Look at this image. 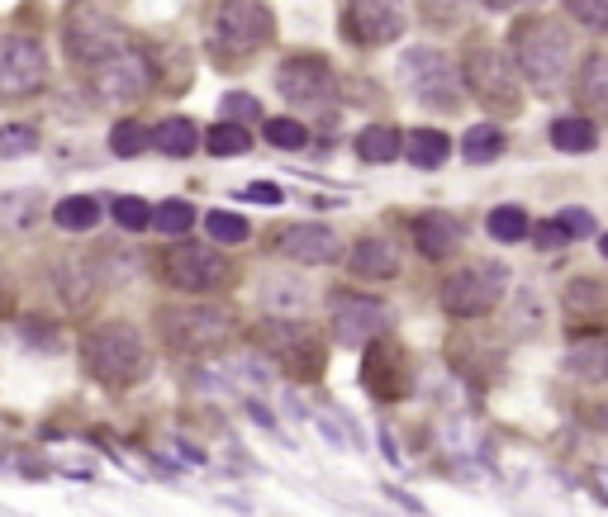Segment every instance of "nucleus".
I'll use <instances>...</instances> for the list:
<instances>
[{"label": "nucleus", "instance_id": "f704fd0d", "mask_svg": "<svg viewBox=\"0 0 608 517\" xmlns=\"http://www.w3.org/2000/svg\"><path fill=\"white\" fill-rule=\"evenodd\" d=\"M204 232H210V242H224V248H233V242H248V218L214 210L210 218H204Z\"/></svg>", "mask_w": 608, "mask_h": 517}, {"label": "nucleus", "instance_id": "4468645a", "mask_svg": "<svg viewBox=\"0 0 608 517\" xmlns=\"http://www.w3.org/2000/svg\"><path fill=\"white\" fill-rule=\"evenodd\" d=\"M276 90L300 110H323L338 100V76L323 58H286L276 67Z\"/></svg>", "mask_w": 608, "mask_h": 517}, {"label": "nucleus", "instance_id": "e433bc0d", "mask_svg": "<svg viewBox=\"0 0 608 517\" xmlns=\"http://www.w3.org/2000/svg\"><path fill=\"white\" fill-rule=\"evenodd\" d=\"M566 15H575L585 29L594 34H608V0H561Z\"/></svg>", "mask_w": 608, "mask_h": 517}, {"label": "nucleus", "instance_id": "20e7f679", "mask_svg": "<svg viewBox=\"0 0 608 517\" xmlns=\"http://www.w3.org/2000/svg\"><path fill=\"white\" fill-rule=\"evenodd\" d=\"M158 332L172 352H186V356H210V352H224L238 332L228 308L219 304H172V308H158Z\"/></svg>", "mask_w": 608, "mask_h": 517}, {"label": "nucleus", "instance_id": "473e14b6", "mask_svg": "<svg viewBox=\"0 0 608 517\" xmlns=\"http://www.w3.org/2000/svg\"><path fill=\"white\" fill-rule=\"evenodd\" d=\"M262 128H266V143L281 152H300L309 143V128L300 119H266Z\"/></svg>", "mask_w": 608, "mask_h": 517}, {"label": "nucleus", "instance_id": "393cba45", "mask_svg": "<svg viewBox=\"0 0 608 517\" xmlns=\"http://www.w3.org/2000/svg\"><path fill=\"white\" fill-rule=\"evenodd\" d=\"M152 148L166 152V157H190L200 148V128L190 119H162L152 128Z\"/></svg>", "mask_w": 608, "mask_h": 517}, {"label": "nucleus", "instance_id": "a211bd4d", "mask_svg": "<svg viewBox=\"0 0 608 517\" xmlns=\"http://www.w3.org/2000/svg\"><path fill=\"white\" fill-rule=\"evenodd\" d=\"M413 242H419V252L429 256V262H447V256L461 248V224L443 210L419 214L413 218Z\"/></svg>", "mask_w": 608, "mask_h": 517}, {"label": "nucleus", "instance_id": "c756f323", "mask_svg": "<svg viewBox=\"0 0 608 517\" xmlns=\"http://www.w3.org/2000/svg\"><path fill=\"white\" fill-rule=\"evenodd\" d=\"M485 228H489V238H499V242H523L528 232H533V224H528V214L519 210V204H499V210H489Z\"/></svg>", "mask_w": 608, "mask_h": 517}, {"label": "nucleus", "instance_id": "c9c22d12", "mask_svg": "<svg viewBox=\"0 0 608 517\" xmlns=\"http://www.w3.org/2000/svg\"><path fill=\"white\" fill-rule=\"evenodd\" d=\"M114 218H120L124 232H144L152 224V210H148V200H138V196H120L114 200Z\"/></svg>", "mask_w": 608, "mask_h": 517}, {"label": "nucleus", "instance_id": "c03bdc74", "mask_svg": "<svg viewBox=\"0 0 608 517\" xmlns=\"http://www.w3.org/2000/svg\"><path fill=\"white\" fill-rule=\"evenodd\" d=\"M594 489H599V499L608 503V470H599V475H594Z\"/></svg>", "mask_w": 608, "mask_h": 517}, {"label": "nucleus", "instance_id": "37998d69", "mask_svg": "<svg viewBox=\"0 0 608 517\" xmlns=\"http://www.w3.org/2000/svg\"><path fill=\"white\" fill-rule=\"evenodd\" d=\"M29 148H34V134H20V128L5 134V152H29Z\"/></svg>", "mask_w": 608, "mask_h": 517}, {"label": "nucleus", "instance_id": "bb28decb", "mask_svg": "<svg viewBox=\"0 0 608 517\" xmlns=\"http://www.w3.org/2000/svg\"><path fill=\"white\" fill-rule=\"evenodd\" d=\"M504 128L499 124H475V128H466V138H461V152H466V162H475V166H485V162H495L499 152H504Z\"/></svg>", "mask_w": 608, "mask_h": 517}, {"label": "nucleus", "instance_id": "c85d7f7f", "mask_svg": "<svg viewBox=\"0 0 608 517\" xmlns=\"http://www.w3.org/2000/svg\"><path fill=\"white\" fill-rule=\"evenodd\" d=\"M575 96L585 100V110L608 114V53H599V58H590V62H585V72H580V90H575Z\"/></svg>", "mask_w": 608, "mask_h": 517}, {"label": "nucleus", "instance_id": "f3484780", "mask_svg": "<svg viewBox=\"0 0 608 517\" xmlns=\"http://www.w3.org/2000/svg\"><path fill=\"white\" fill-rule=\"evenodd\" d=\"M276 248L286 256H295V262H305V266H328V262H338V256H343L338 232L323 228V224H290V228H281L276 232Z\"/></svg>", "mask_w": 608, "mask_h": 517}, {"label": "nucleus", "instance_id": "9d476101", "mask_svg": "<svg viewBox=\"0 0 608 517\" xmlns=\"http://www.w3.org/2000/svg\"><path fill=\"white\" fill-rule=\"evenodd\" d=\"M405 0H347L343 5V38L357 48H385L405 34Z\"/></svg>", "mask_w": 608, "mask_h": 517}, {"label": "nucleus", "instance_id": "7c9ffc66", "mask_svg": "<svg viewBox=\"0 0 608 517\" xmlns=\"http://www.w3.org/2000/svg\"><path fill=\"white\" fill-rule=\"evenodd\" d=\"M110 148H114V157H138L144 148H152V128L138 119H120L110 128Z\"/></svg>", "mask_w": 608, "mask_h": 517}, {"label": "nucleus", "instance_id": "1a4fd4ad", "mask_svg": "<svg viewBox=\"0 0 608 517\" xmlns=\"http://www.w3.org/2000/svg\"><path fill=\"white\" fill-rule=\"evenodd\" d=\"M257 342L266 346V356H276L281 366H286V375H295V380H319L323 370V346L314 338V328L300 318H271L257 328Z\"/></svg>", "mask_w": 608, "mask_h": 517}, {"label": "nucleus", "instance_id": "9b49d317", "mask_svg": "<svg viewBox=\"0 0 608 517\" xmlns=\"http://www.w3.org/2000/svg\"><path fill=\"white\" fill-rule=\"evenodd\" d=\"M385 323H390V308L381 300H371V294L338 290L328 300V328L343 346H371L385 332Z\"/></svg>", "mask_w": 608, "mask_h": 517}, {"label": "nucleus", "instance_id": "4c0bfd02", "mask_svg": "<svg viewBox=\"0 0 608 517\" xmlns=\"http://www.w3.org/2000/svg\"><path fill=\"white\" fill-rule=\"evenodd\" d=\"M423 15L429 24H457L466 15V0H423Z\"/></svg>", "mask_w": 608, "mask_h": 517}, {"label": "nucleus", "instance_id": "5701e85b", "mask_svg": "<svg viewBox=\"0 0 608 517\" xmlns=\"http://www.w3.org/2000/svg\"><path fill=\"white\" fill-rule=\"evenodd\" d=\"M451 152V138L443 134V128H413V134L405 138V157L419 166V172H433V166H443Z\"/></svg>", "mask_w": 608, "mask_h": 517}, {"label": "nucleus", "instance_id": "72a5a7b5", "mask_svg": "<svg viewBox=\"0 0 608 517\" xmlns=\"http://www.w3.org/2000/svg\"><path fill=\"white\" fill-rule=\"evenodd\" d=\"M152 224H158L166 238H181V232L196 224V210H190L186 200H166V204H158V210H152Z\"/></svg>", "mask_w": 608, "mask_h": 517}, {"label": "nucleus", "instance_id": "a18cd8bd", "mask_svg": "<svg viewBox=\"0 0 608 517\" xmlns=\"http://www.w3.org/2000/svg\"><path fill=\"white\" fill-rule=\"evenodd\" d=\"M599 252H604V256H608V232H604V242H599Z\"/></svg>", "mask_w": 608, "mask_h": 517}, {"label": "nucleus", "instance_id": "ddd939ff", "mask_svg": "<svg viewBox=\"0 0 608 517\" xmlns=\"http://www.w3.org/2000/svg\"><path fill=\"white\" fill-rule=\"evenodd\" d=\"M62 43H67V58L76 67H96V62H106L114 48H124L128 38L124 29L114 24L110 15H100V10H72L67 15V29H62Z\"/></svg>", "mask_w": 608, "mask_h": 517}, {"label": "nucleus", "instance_id": "39448f33", "mask_svg": "<svg viewBox=\"0 0 608 517\" xmlns=\"http://www.w3.org/2000/svg\"><path fill=\"white\" fill-rule=\"evenodd\" d=\"M461 72H466V90H471L485 110H495V114H519L523 110V90H519V76H513V58L499 53L495 43L466 48Z\"/></svg>", "mask_w": 608, "mask_h": 517}, {"label": "nucleus", "instance_id": "cd10ccee", "mask_svg": "<svg viewBox=\"0 0 608 517\" xmlns=\"http://www.w3.org/2000/svg\"><path fill=\"white\" fill-rule=\"evenodd\" d=\"M53 218H58V228H67V232H86L100 224V200L96 196H67L53 204Z\"/></svg>", "mask_w": 608, "mask_h": 517}, {"label": "nucleus", "instance_id": "a878e982", "mask_svg": "<svg viewBox=\"0 0 608 517\" xmlns=\"http://www.w3.org/2000/svg\"><path fill=\"white\" fill-rule=\"evenodd\" d=\"M399 148H405L399 143V128H390V124H371V128H361V138H357V157L371 162V166L395 162Z\"/></svg>", "mask_w": 608, "mask_h": 517}, {"label": "nucleus", "instance_id": "412c9836", "mask_svg": "<svg viewBox=\"0 0 608 517\" xmlns=\"http://www.w3.org/2000/svg\"><path fill=\"white\" fill-rule=\"evenodd\" d=\"M566 366H571L575 380H585V384H608V338H580L571 346V356H566Z\"/></svg>", "mask_w": 608, "mask_h": 517}, {"label": "nucleus", "instance_id": "a19ab883", "mask_svg": "<svg viewBox=\"0 0 608 517\" xmlns=\"http://www.w3.org/2000/svg\"><path fill=\"white\" fill-rule=\"evenodd\" d=\"M556 224H561L566 232H594V218H590L585 210H566L561 218H556Z\"/></svg>", "mask_w": 608, "mask_h": 517}, {"label": "nucleus", "instance_id": "f8f14e48", "mask_svg": "<svg viewBox=\"0 0 608 517\" xmlns=\"http://www.w3.org/2000/svg\"><path fill=\"white\" fill-rule=\"evenodd\" d=\"M405 81L419 90V100L433 105V110H457L461 105V72L451 67V58L433 53V48H409L405 53Z\"/></svg>", "mask_w": 608, "mask_h": 517}, {"label": "nucleus", "instance_id": "ea45409f", "mask_svg": "<svg viewBox=\"0 0 608 517\" xmlns=\"http://www.w3.org/2000/svg\"><path fill=\"white\" fill-rule=\"evenodd\" d=\"M533 238H537V248H542V252H556V248H566V242H571V232L556 224V218H547V224H537V228H533Z\"/></svg>", "mask_w": 608, "mask_h": 517}, {"label": "nucleus", "instance_id": "f257e3e1", "mask_svg": "<svg viewBox=\"0 0 608 517\" xmlns=\"http://www.w3.org/2000/svg\"><path fill=\"white\" fill-rule=\"evenodd\" d=\"M509 48H513V62H519V72L528 76V86H533L537 96L566 90L571 67H575V38L561 20L523 15L509 29Z\"/></svg>", "mask_w": 608, "mask_h": 517}, {"label": "nucleus", "instance_id": "aec40b11", "mask_svg": "<svg viewBox=\"0 0 608 517\" xmlns=\"http://www.w3.org/2000/svg\"><path fill=\"white\" fill-rule=\"evenodd\" d=\"M566 314L571 318H608V280L604 276H575L566 286Z\"/></svg>", "mask_w": 608, "mask_h": 517}, {"label": "nucleus", "instance_id": "58836bf2", "mask_svg": "<svg viewBox=\"0 0 608 517\" xmlns=\"http://www.w3.org/2000/svg\"><path fill=\"white\" fill-rule=\"evenodd\" d=\"M233 119H262V105L252 96H224V124Z\"/></svg>", "mask_w": 608, "mask_h": 517}, {"label": "nucleus", "instance_id": "6ab92c4d", "mask_svg": "<svg viewBox=\"0 0 608 517\" xmlns=\"http://www.w3.org/2000/svg\"><path fill=\"white\" fill-rule=\"evenodd\" d=\"M347 266H352L357 280H390L399 270V248L385 238H361L352 256H347Z\"/></svg>", "mask_w": 608, "mask_h": 517}, {"label": "nucleus", "instance_id": "6e6552de", "mask_svg": "<svg viewBox=\"0 0 608 517\" xmlns=\"http://www.w3.org/2000/svg\"><path fill=\"white\" fill-rule=\"evenodd\" d=\"M86 81H90V96H100L106 105H134V100H144L152 90L158 72H152L148 53L124 43V48H114L106 62H96V67L86 72Z\"/></svg>", "mask_w": 608, "mask_h": 517}, {"label": "nucleus", "instance_id": "b1692460", "mask_svg": "<svg viewBox=\"0 0 608 517\" xmlns=\"http://www.w3.org/2000/svg\"><path fill=\"white\" fill-rule=\"evenodd\" d=\"M547 138H551V148H561V152H590L599 143V128H594L585 114H566V119H551Z\"/></svg>", "mask_w": 608, "mask_h": 517}, {"label": "nucleus", "instance_id": "79ce46f5", "mask_svg": "<svg viewBox=\"0 0 608 517\" xmlns=\"http://www.w3.org/2000/svg\"><path fill=\"white\" fill-rule=\"evenodd\" d=\"M243 200H252V204H281V190L262 180V186H248V190H243Z\"/></svg>", "mask_w": 608, "mask_h": 517}, {"label": "nucleus", "instance_id": "423d86ee", "mask_svg": "<svg viewBox=\"0 0 608 517\" xmlns=\"http://www.w3.org/2000/svg\"><path fill=\"white\" fill-rule=\"evenodd\" d=\"M504 286H509V270L499 262H475V266H461L457 276L443 280L437 290V304H443L447 318H485L489 308L504 300Z\"/></svg>", "mask_w": 608, "mask_h": 517}, {"label": "nucleus", "instance_id": "4be33fe9", "mask_svg": "<svg viewBox=\"0 0 608 517\" xmlns=\"http://www.w3.org/2000/svg\"><path fill=\"white\" fill-rule=\"evenodd\" d=\"M53 286L62 290V300L72 308H86L90 294H96V266L82 262V256H67V262H58V270H53Z\"/></svg>", "mask_w": 608, "mask_h": 517}, {"label": "nucleus", "instance_id": "2eb2a0df", "mask_svg": "<svg viewBox=\"0 0 608 517\" xmlns=\"http://www.w3.org/2000/svg\"><path fill=\"white\" fill-rule=\"evenodd\" d=\"M48 81V53L29 34L0 38V96H34Z\"/></svg>", "mask_w": 608, "mask_h": 517}, {"label": "nucleus", "instance_id": "2f4dec72", "mask_svg": "<svg viewBox=\"0 0 608 517\" xmlns=\"http://www.w3.org/2000/svg\"><path fill=\"white\" fill-rule=\"evenodd\" d=\"M248 128L243 124H214L210 134H204V148L214 152V157H238V152H248Z\"/></svg>", "mask_w": 608, "mask_h": 517}, {"label": "nucleus", "instance_id": "dca6fc26", "mask_svg": "<svg viewBox=\"0 0 608 517\" xmlns=\"http://www.w3.org/2000/svg\"><path fill=\"white\" fill-rule=\"evenodd\" d=\"M361 384L367 394H376L381 404H395V399L409 394V361H405V346L399 342H385L376 338L361 356Z\"/></svg>", "mask_w": 608, "mask_h": 517}, {"label": "nucleus", "instance_id": "0eeeda50", "mask_svg": "<svg viewBox=\"0 0 608 517\" xmlns=\"http://www.w3.org/2000/svg\"><path fill=\"white\" fill-rule=\"evenodd\" d=\"M162 280L172 290H186V294L228 290L233 262L219 248H204V242H176V248L162 252Z\"/></svg>", "mask_w": 608, "mask_h": 517}, {"label": "nucleus", "instance_id": "7ed1b4c3", "mask_svg": "<svg viewBox=\"0 0 608 517\" xmlns=\"http://www.w3.org/2000/svg\"><path fill=\"white\" fill-rule=\"evenodd\" d=\"M82 361L110 390H134L148 375V346L128 323H96L82 338Z\"/></svg>", "mask_w": 608, "mask_h": 517}, {"label": "nucleus", "instance_id": "f03ea898", "mask_svg": "<svg viewBox=\"0 0 608 517\" xmlns=\"http://www.w3.org/2000/svg\"><path fill=\"white\" fill-rule=\"evenodd\" d=\"M271 34H276V20H271V10L262 0H219L214 15H210V38H204V48H210L214 67L233 72L262 53L271 43Z\"/></svg>", "mask_w": 608, "mask_h": 517}]
</instances>
